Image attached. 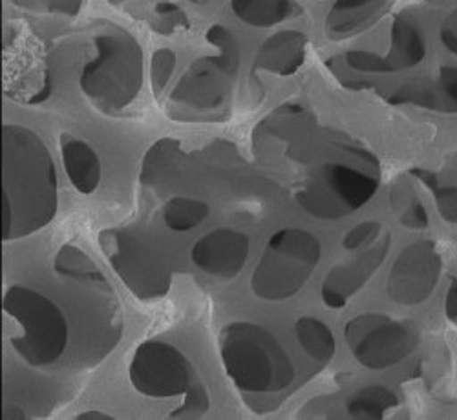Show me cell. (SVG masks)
<instances>
[{
	"label": "cell",
	"mask_w": 457,
	"mask_h": 420,
	"mask_svg": "<svg viewBox=\"0 0 457 420\" xmlns=\"http://www.w3.org/2000/svg\"><path fill=\"white\" fill-rule=\"evenodd\" d=\"M57 212V176L41 137L26 127H3V240L41 231Z\"/></svg>",
	"instance_id": "6da1fadb"
},
{
	"label": "cell",
	"mask_w": 457,
	"mask_h": 420,
	"mask_svg": "<svg viewBox=\"0 0 457 420\" xmlns=\"http://www.w3.org/2000/svg\"><path fill=\"white\" fill-rule=\"evenodd\" d=\"M220 355L227 376L247 393H275L286 390L295 367L280 342L253 322H233L220 333Z\"/></svg>",
	"instance_id": "7a4b0ae2"
},
{
	"label": "cell",
	"mask_w": 457,
	"mask_h": 420,
	"mask_svg": "<svg viewBox=\"0 0 457 420\" xmlns=\"http://www.w3.org/2000/svg\"><path fill=\"white\" fill-rule=\"evenodd\" d=\"M143 85V52L134 37L120 28L96 39V57L83 68L81 90L104 113L127 108Z\"/></svg>",
	"instance_id": "3957f363"
},
{
	"label": "cell",
	"mask_w": 457,
	"mask_h": 420,
	"mask_svg": "<svg viewBox=\"0 0 457 420\" xmlns=\"http://www.w3.org/2000/svg\"><path fill=\"white\" fill-rule=\"evenodd\" d=\"M4 313L21 327L12 336L17 355L33 367L55 364L68 346V322L59 305L39 291L13 285L4 294Z\"/></svg>",
	"instance_id": "277c9868"
},
{
	"label": "cell",
	"mask_w": 457,
	"mask_h": 420,
	"mask_svg": "<svg viewBox=\"0 0 457 420\" xmlns=\"http://www.w3.org/2000/svg\"><path fill=\"white\" fill-rule=\"evenodd\" d=\"M322 256L320 240L303 228H282L275 233L254 267L251 276L253 292L268 301H282L295 296Z\"/></svg>",
	"instance_id": "5b68a950"
},
{
	"label": "cell",
	"mask_w": 457,
	"mask_h": 420,
	"mask_svg": "<svg viewBox=\"0 0 457 420\" xmlns=\"http://www.w3.org/2000/svg\"><path fill=\"white\" fill-rule=\"evenodd\" d=\"M99 243L112 269L139 300H156L169 292L170 265L148 238L110 228L99 235Z\"/></svg>",
	"instance_id": "8992f818"
},
{
	"label": "cell",
	"mask_w": 457,
	"mask_h": 420,
	"mask_svg": "<svg viewBox=\"0 0 457 420\" xmlns=\"http://www.w3.org/2000/svg\"><path fill=\"white\" fill-rule=\"evenodd\" d=\"M377 190V179L345 163H324L296 193L298 205L320 219H337L361 209Z\"/></svg>",
	"instance_id": "52a82bcc"
},
{
	"label": "cell",
	"mask_w": 457,
	"mask_h": 420,
	"mask_svg": "<svg viewBox=\"0 0 457 420\" xmlns=\"http://www.w3.org/2000/svg\"><path fill=\"white\" fill-rule=\"evenodd\" d=\"M346 342L361 366L378 371L404 360L417 346L419 331L385 315H361L348 322Z\"/></svg>",
	"instance_id": "ba28073f"
},
{
	"label": "cell",
	"mask_w": 457,
	"mask_h": 420,
	"mask_svg": "<svg viewBox=\"0 0 457 420\" xmlns=\"http://www.w3.org/2000/svg\"><path fill=\"white\" fill-rule=\"evenodd\" d=\"M129 375L134 390L150 399L183 395L198 380L193 364L178 348L156 340L139 343Z\"/></svg>",
	"instance_id": "9c48e42d"
},
{
	"label": "cell",
	"mask_w": 457,
	"mask_h": 420,
	"mask_svg": "<svg viewBox=\"0 0 457 420\" xmlns=\"http://www.w3.org/2000/svg\"><path fill=\"white\" fill-rule=\"evenodd\" d=\"M439 256L430 242L410 245L392 267L386 282L388 296L401 305L425 301L439 276Z\"/></svg>",
	"instance_id": "30bf717a"
},
{
	"label": "cell",
	"mask_w": 457,
	"mask_h": 420,
	"mask_svg": "<svg viewBox=\"0 0 457 420\" xmlns=\"http://www.w3.org/2000/svg\"><path fill=\"white\" fill-rule=\"evenodd\" d=\"M235 78L218 57H202L188 66L172 90L170 101L196 111H214L225 106Z\"/></svg>",
	"instance_id": "8fae6325"
},
{
	"label": "cell",
	"mask_w": 457,
	"mask_h": 420,
	"mask_svg": "<svg viewBox=\"0 0 457 420\" xmlns=\"http://www.w3.org/2000/svg\"><path fill=\"white\" fill-rule=\"evenodd\" d=\"M249 238L235 228H216L200 238L190 258L200 271L220 280H233L245 267Z\"/></svg>",
	"instance_id": "7c38bea8"
},
{
	"label": "cell",
	"mask_w": 457,
	"mask_h": 420,
	"mask_svg": "<svg viewBox=\"0 0 457 420\" xmlns=\"http://www.w3.org/2000/svg\"><path fill=\"white\" fill-rule=\"evenodd\" d=\"M390 251V236L375 242L361 256L353 258L348 263H340L322 282V301L331 309H342L348 300L364 287V284L375 275V271L383 265Z\"/></svg>",
	"instance_id": "4fadbf2b"
},
{
	"label": "cell",
	"mask_w": 457,
	"mask_h": 420,
	"mask_svg": "<svg viewBox=\"0 0 457 420\" xmlns=\"http://www.w3.org/2000/svg\"><path fill=\"white\" fill-rule=\"evenodd\" d=\"M306 35L296 29H284L271 35L270 39H265L256 54L254 66L287 78V75L298 71L303 61H306Z\"/></svg>",
	"instance_id": "5bb4252c"
},
{
	"label": "cell",
	"mask_w": 457,
	"mask_h": 420,
	"mask_svg": "<svg viewBox=\"0 0 457 420\" xmlns=\"http://www.w3.org/2000/svg\"><path fill=\"white\" fill-rule=\"evenodd\" d=\"M390 8V0H337L326 19V33L333 41H345L370 28Z\"/></svg>",
	"instance_id": "9a60e30c"
},
{
	"label": "cell",
	"mask_w": 457,
	"mask_h": 420,
	"mask_svg": "<svg viewBox=\"0 0 457 420\" xmlns=\"http://www.w3.org/2000/svg\"><path fill=\"white\" fill-rule=\"evenodd\" d=\"M61 158L75 190L87 196L96 193L101 183V160L97 152L87 141L62 134Z\"/></svg>",
	"instance_id": "2e32d148"
},
{
	"label": "cell",
	"mask_w": 457,
	"mask_h": 420,
	"mask_svg": "<svg viewBox=\"0 0 457 420\" xmlns=\"http://www.w3.org/2000/svg\"><path fill=\"white\" fill-rule=\"evenodd\" d=\"M231 10L238 21L254 28H271L302 13L293 0H231Z\"/></svg>",
	"instance_id": "e0dca14e"
},
{
	"label": "cell",
	"mask_w": 457,
	"mask_h": 420,
	"mask_svg": "<svg viewBox=\"0 0 457 420\" xmlns=\"http://www.w3.org/2000/svg\"><path fill=\"white\" fill-rule=\"evenodd\" d=\"M423 55L425 43L417 24L406 17H397L392 26V52L386 57L392 71L415 66Z\"/></svg>",
	"instance_id": "ac0fdd59"
},
{
	"label": "cell",
	"mask_w": 457,
	"mask_h": 420,
	"mask_svg": "<svg viewBox=\"0 0 457 420\" xmlns=\"http://www.w3.org/2000/svg\"><path fill=\"white\" fill-rule=\"evenodd\" d=\"M296 340L312 360L319 364H328L333 360L337 351V342L331 329L319 318L303 317L295 325Z\"/></svg>",
	"instance_id": "d6986e66"
},
{
	"label": "cell",
	"mask_w": 457,
	"mask_h": 420,
	"mask_svg": "<svg viewBox=\"0 0 457 420\" xmlns=\"http://www.w3.org/2000/svg\"><path fill=\"white\" fill-rule=\"evenodd\" d=\"M181 160V146L174 139H162L148 150L141 167V181L158 185L167 181L170 172H176Z\"/></svg>",
	"instance_id": "ffe728a7"
},
{
	"label": "cell",
	"mask_w": 457,
	"mask_h": 420,
	"mask_svg": "<svg viewBox=\"0 0 457 420\" xmlns=\"http://www.w3.org/2000/svg\"><path fill=\"white\" fill-rule=\"evenodd\" d=\"M209 216V205L195 198H172L163 209V221L174 233H188Z\"/></svg>",
	"instance_id": "44dd1931"
},
{
	"label": "cell",
	"mask_w": 457,
	"mask_h": 420,
	"mask_svg": "<svg viewBox=\"0 0 457 420\" xmlns=\"http://www.w3.org/2000/svg\"><path fill=\"white\" fill-rule=\"evenodd\" d=\"M395 406L397 397L390 390L370 386L350 397L348 413L353 418H383Z\"/></svg>",
	"instance_id": "7402d4cb"
},
{
	"label": "cell",
	"mask_w": 457,
	"mask_h": 420,
	"mask_svg": "<svg viewBox=\"0 0 457 420\" xmlns=\"http://www.w3.org/2000/svg\"><path fill=\"white\" fill-rule=\"evenodd\" d=\"M55 271L62 276L83 282H104L97 265L78 247L64 245L55 258Z\"/></svg>",
	"instance_id": "603a6c76"
},
{
	"label": "cell",
	"mask_w": 457,
	"mask_h": 420,
	"mask_svg": "<svg viewBox=\"0 0 457 420\" xmlns=\"http://www.w3.org/2000/svg\"><path fill=\"white\" fill-rule=\"evenodd\" d=\"M207 43L212 45L218 50V61L225 66V70L237 78V73L240 70V61H242V50L240 43L237 37L233 35L231 29H227L221 24H214L207 29Z\"/></svg>",
	"instance_id": "cb8c5ba5"
},
{
	"label": "cell",
	"mask_w": 457,
	"mask_h": 420,
	"mask_svg": "<svg viewBox=\"0 0 457 420\" xmlns=\"http://www.w3.org/2000/svg\"><path fill=\"white\" fill-rule=\"evenodd\" d=\"M188 28L187 13L172 3H160L152 15V29L160 35H174Z\"/></svg>",
	"instance_id": "d4e9b609"
},
{
	"label": "cell",
	"mask_w": 457,
	"mask_h": 420,
	"mask_svg": "<svg viewBox=\"0 0 457 420\" xmlns=\"http://www.w3.org/2000/svg\"><path fill=\"white\" fill-rule=\"evenodd\" d=\"M394 207L399 212V219L408 228H425L428 225L427 212L423 205L413 198L408 190H395L394 193Z\"/></svg>",
	"instance_id": "484cf974"
},
{
	"label": "cell",
	"mask_w": 457,
	"mask_h": 420,
	"mask_svg": "<svg viewBox=\"0 0 457 420\" xmlns=\"http://www.w3.org/2000/svg\"><path fill=\"white\" fill-rule=\"evenodd\" d=\"M176 70V54L169 48L158 50L152 55L150 64V78H152V88H154L156 95H162V92L167 88L170 78Z\"/></svg>",
	"instance_id": "4316f807"
},
{
	"label": "cell",
	"mask_w": 457,
	"mask_h": 420,
	"mask_svg": "<svg viewBox=\"0 0 457 420\" xmlns=\"http://www.w3.org/2000/svg\"><path fill=\"white\" fill-rule=\"evenodd\" d=\"M209 409V393L200 380H196L190 390L187 391V400L183 408L172 411V416H183V418H195L202 416Z\"/></svg>",
	"instance_id": "83f0119b"
},
{
	"label": "cell",
	"mask_w": 457,
	"mask_h": 420,
	"mask_svg": "<svg viewBox=\"0 0 457 420\" xmlns=\"http://www.w3.org/2000/svg\"><path fill=\"white\" fill-rule=\"evenodd\" d=\"M378 235H380V223H377V221L359 223L345 236V240H342V247H345L346 251H357L364 245L377 242Z\"/></svg>",
	"instance_id": "f1b7e54d"
},
{
	"label": "cell",
	"mask_w": 457,
	"mask_h": 420,
	"mask_svg": "<svg viewBox=\"0 0 457 420\" xmlns=\"http://www.w3.org/2000/svg\"><path fill=\"white\" fill-rule=\"evenodd\" d=\"M346 64L357 71L364 73H386L392 71L386 59L378 57L371 52H348L345 57Z\"/></svg>",
	"instance_id": "f546056e"
},
{
	"label": "cell",
	"mask_w": 457,
	"mask_h": 420,
	"mask_svg": "<svg viewBox=\"0 0 457 420\" xmlns=\"http://www.w3.org/2000/svg\"><path fill=\"white\" fill-rule=\"evenodd\" d=\"M436 198L443 218L457 221V188H443L439 190Z\"/></svg>",
	"instance_id": "4dcf8cb0"
},
{
	"label": "cell",
	"mask_w": 457,
	"mask_h": 420,
	"mask_svg": "<svg viewBox=\"0 0 457 420\" xmlns=\"http://www.w3.org/2000/svg\"><path fill=\"white\" fill-rule=\"evenodd\" d=\"M52 10L64 13V15H75L79 12L83 0H52Z\"/></svg>",
	"instance_id": "1f68e13d"
},
{
	"label": "cell",
	"mask_w": 457,
	"mask_h": 420,
	"mask_svg": "<svg viewBox=\"0 0 457 420\" xmlns=\"http://www.w3.org/2000/svg\"><path fill=\"white\" fill-rule=\"evenodd\" d=\"M443 85H445V94H448L450 99L457 101V70L443 71Z\"/></svg>",
	"instance_id": "d6a6232c"
},
{
	"label": "cell",
	"mask_w": 457,
	"mask_h": 420,
	"mask_svg": "<svg viewBox=\"0 0 457 420\" xmlns=\"http://www.w3.org/2000/svg\"><path fill=\"white\" fill-rule=\"evenodd\" d=\"M446 311L452 318H457V285L450 291L448 300H446Z\"/></svg>",
	"instance_id": "836d02e7"
},
{
	"label": "cell",
	"mask_w": 457,
	"mask_h": 420,
	"mask_svg": "<svg viewBox=\"0 0 457 420\" xmlns=\"http://www.w3.org/2000/svg\"><path fill=\"white\" fill-rule=\"evenodd\" d=\"M78 418L88 420V418H112V416L106 413H101V411H85V413H79Z\"/></svg>",
	"instance_id": "e575fe53"
},
{
	"label": "cell",
	"mask_w": 457,
	"mask_h": 420,
	"mask_svg": "<svg viewBox=\"0 0 457 420\" xmlns=\"http://www.w3.org/2000/svg\"><path fill=\"white\" fill-rule=\"evenodd\" d=\"M15 3H17L19 6H28V4L33 3V0H15Z\"/></svg>",
	"instance_id": "d590c367"
},
{
	"label": "cell",
	"mask_w": 457,
	"mask_h": 420,
	"mask_svg": "<svg viewBox=\"0 0 457 420\" xmlns=\"http://www.w3.org/2000/svg\"><path fill=\"white\" fill-rule=\"evenodd\" d=\"M108 3H110V4H116V6H118V4H123V3H127V0H108Z\"/></svg>",
	"instance_id": "8d00e7d4"
},
{
	"label": "cell",
	"mask_w": 457,
	"mask_h": 420,
	"mask_svg": "<svg viewBox=\"0 0 457 420\" xmlns=\"http://www.w3.org/2000/svg\"><path fill=\"white\" fill-rule=\"evenodd\" d=\"M193 3H195V4H209L211 0H193Z\"/></svg>",
	"instance_id": "74e56055"
}]
</instances>
